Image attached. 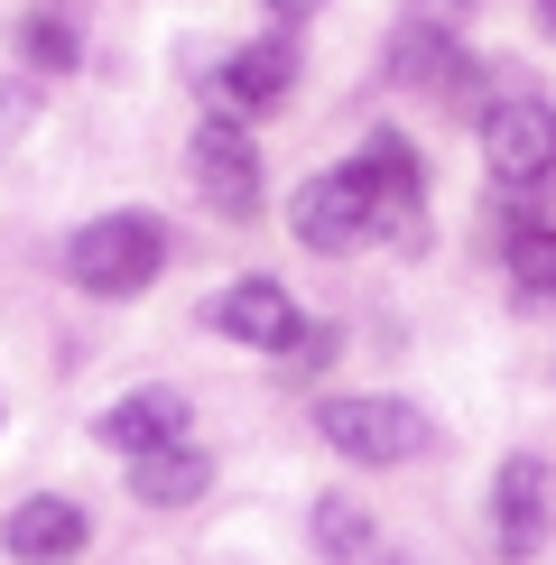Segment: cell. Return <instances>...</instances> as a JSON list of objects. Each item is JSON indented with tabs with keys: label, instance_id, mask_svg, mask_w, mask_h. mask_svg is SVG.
Returning <instances> with one entry per match:
<instances>
[{
	"label": "cell",
	"instance_id": "obj_10",
	"mask_svg": "<svg viewBox=\"0 0 556 565\" xmlns=\"http://www.w3.org/2000/svg\"><path fill=\"white\" fill-rule=\"evenodd\" d=\"M93 436H103L111 455H149V445H177V436H185V398H177V390H130V398H111V408L93 417Z\"/></svg>",
	"mask_w": 556,
	"mask_h": 565
},
{
	"label": "cell",
	"instance_id": "obj_9",
	"mask_svg": "<svg viewBox=\"0 0 556 565\" xmlns=\"http://www.w3.org/2000/svg\"><path fill=\"white\" fill-rule=\"evenodd\" d=\"M84 529L93 520L65 501V491H38V501H19L10 520H0V547H10L19 565H65V556L84 547Z\"/></svg>",
	"mask_w": 556,
	"mask_h": 565
},
{
	"label": "cell",
	"instance_id": "obj_2",
	"mask_svg": "<svg viewBox=\"0 0 556 565\" xmlns=\"http://www.w3.org/2000/svg\"><path fill=\"white\" fill-rule=\"evenodd\" d=\"M158 269H168L158 214H93L75 242H65V278H75L84 297H139Z\"/></svg>",
	"mask_w": 556,
	"mask_h": 565
},
{
	"label": "cell",
	"instance_id": "obj_7",
	"mask_svg": "<svg viewBox=\"0 0 556 565\" xmlns=\"http://www.w3.org/2000/svg\"><path fill=\"white\" fill-rule=\"evenodd\" d=\"M492 547L510 565H528L547 547V463L538 455H510L492 473Z\"/></svg>",
	"mask_w": 556,
	"mask_h": 565
},
{
	"label": "cell",
	"instance_id": "obj_12",
	"mask_svg": "<svg viewBox=\"0 0 556 565\" xmlns=\"http://www.w3.org/2000/svg\"><path fill=\"white\" fill-rule=\"evenodd\" d=\"M316 547H324V565H399V556L381 547V529H371V510L343 501V491H324V501H316Z\"/></svg>",
	"mask_w": 556,
	"mask_h": 565
},
{
	"label": "cell",
	"instance_id": "obj_11",
	"mask_svg": "<svg viewBox=\"0 0 556 565\" xmlns=\"http://www.w3.org/2000/svg\"><path fill=\"white\" fill-rule=\"evenodd\" d=\"M130 491L149 510H185V501H204L214 491V455H195V445H149V455H130Z\"/></svg>",
	"mask_w": 556,
	"mask_h": 565
},
{
	"label": "cell",
	"instance_id": "obj_16",
	"mask_svg": "<svg viewBox=\"0 0 556 565\" xmlns=\"http://www.w3.org/2000/svg\"><path fill=\"white\" fill-rule=\"evenodd\" d=\"M269 10H278V19H307V10H324V0H269Z\"/></svg>",
	"mask_w": 556,
	"mask_h": 565
},
{
	"label": "cell",
	"instance_id": "obj_1",
	"mask_svg": "<svg viewBox=\"0 0 556 565\" xmlns=\"http://www.w3.org/2000/svg\"><path fill=\"white\" fill-rule=\"evenodd\" d=\"M288 232L307 250H362L371 232H389L381 168H371V158H343V168L307 177V185H297V204H288Z\"/></svg>",
	"mask_w": 556,
	"mask_h": 565
},
{
	"label": "cell",
	"instance_id": "obj_5",
	"mask_svg": "<svg viewBox=\"0 0 556 565\" xmlns=\"http://www.w3.org/2000/svg\"><path fill=\"white\" fill-rule=\"evenodd\" d=\"M195 185L214 214H260V149H250L242 111H214L195 130Z\"/></svg>",
	"mask_w": 556,
	"mask_h": 565
},
{
	"label": "cell",
	"instance_id": "obj_6",
	"mask_svg": "<svg viewBox=\"0 0 556 565\" xmlns=\"http://www.w3.org/2000/svg\"><path fill=\"white\" fill-rule=\"evenodd\" d=\"M204 324L232 334V343H250V352H297V343H307V316L288 306L278 278H242V288H223L214 306H204Z\"/></svg>",
	"mask_w": 556,
	"mask_h": 565
},
{
	"label": "cell",
	"instance_id": "obj_4",
	"mask_svg": "<svg viewBox=\"0 0 556 565\" xmlns=\"http://www.w3.org/2000/svg\"><path fill=\"white\" fill-rule=\"evenodd\" d=\"M482 168L501 185H547L556 177V103L538 93H501L482 111Z\"/></svg>",
	"mask_w": 556,
	"mask_h": 565
},
{
	"label": "cell",
	"instance_id": "obj_14",
	"mask_svg": "<svg viewBox=\"0 0 556 565\" xmlns=\"http://www.w3.org/2000/svg\"><path fill=\"white\" fill-rule=\"evenodd\" d=\"M19 56H29V65H38V75H65V65H75V56H84V46H75V19H65V10H56V0H38V10H29V19H19Z\"/></svg>",
	"mask_w": 556,
	"mask_h": 565
},
{
	"label": "cell",
	"instance_id": "obj_15",
	"mask_svg": "<svg viewBox=\"0 0 556 565\" xmlns=\"http://www.w3.org/2000/svg\"><path fill=\"white\" fill-rule=\"evenodd\" d=\"M510 278L528 297H556V223H510Z\"/></svg>",
	"mask_w": 556,
	"mask_h": 565
},
{
	"label": "cell",
	"instance_id": "obj_17",
	"mask_svg": "<svg viewBox=\"0 0 556 565\" xmlns=\"http://www.w3.org/2000/svg\"><path fill=\"white\" fill-rule=\"evenodd\" d=\"M538 29H547V38H556V0H538Z\"/></svg>",
	"mask_w": 556,
	"mask_h": 565
},
{
	"label": "cell",
	"instance_id": "obj_13",
	"mask_svg": "<svg viewBox=\"0 0 556 565\" xmlns=\"http://www.w3.org/2000/svg\"><path fill=\"white\" fill-rule=\"evenodd\" d=\"M455 65H463V46L446 38V29H399V46H389V75L399 84H455Z\"/></svg>",
	"mask_w": 556,
	"mask_h": 565
},
{
	"label": "cell",
	"instance_id": "obj_8",
	"mask_svg": "<svg viewBox=\"0 0 556 565\" xmlns=\"http://www.w3.org/2000/svg\"><path fill=\"white\" fill-rule=\"evenodd\" d=\"M223 111H242V121H250V111H269V103H288V93H297V46L288 38H250V46H232V56H223Z\"/></svg>",
	"mask_w": 556,
	"mask_h": 565
},
{
	"label": "cell",
	"instance_id": "obj_3",
	"mask_svg": "<svg viewBox=\"0 0 556 565\" xmlns=\"http://www.w3.org/2000/svg\"><path fill=\"white\" fill-rule=\"evenodd\" d=\"M316 436L334 445L343 463H417L436 427H427V408H408V398H324Z\"/></svg>",
	"mask_w": 556,
	"mask_h": 565
}]
</instances>
